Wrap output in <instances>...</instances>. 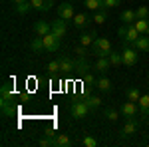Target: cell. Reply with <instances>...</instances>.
<instances>
[{"label": "cell", "mask_w": 149, "mask_h": 147, "mask_svg": "<svg viewBox=\"0 0 149 147\" xmlns=\"http://www.w3.org/2000/svg\"><path fill=\"white\" fill-rule=\"evenodd\" d=\"M119 115H121V113L117 111L115 107H107V109H105V117H107L109 121H117V119H119Z\"/></svg>", "instance_id": "29"}, {"label": "cell", "mask_w": 149, "mask_h": 147, "mask_svg": "<svg viewBox=\"0 0 149 147\" xmlns=\"http://www.w3.org/2000/svg\"><path fill=\"white\" fill-rule=\"evenodd\" d=\"M40 145L42 147H54V137H42L40 139Z\"/></svg>", "instance_id": "38"}, {"label": "cell", "mask_w": 149, "mask_h": 147, "mask_svg": "<svg viewBox=\"0 0 149 147\" xmlns=\"http://www.w3.org/2000/svg\"><path fill=\"white\" fill-rule=\"evenodd\" d=\"M117 36L121 38V42H125V44H135L137 42L139 30L133 26V24H123V26H119V30H117Z\"/></svg>", "instance_id": "1"}, {"label": "cell", "mask_w": 149, "mask_h": 147, "mask_svg": "<svg viewBox=\"0 0 149 147\" xmlns=\"http://www.w3.org/2000/svg\"><path fill=\"white\" fill-rule=\"evenodd\" d=\"M107 58H109V64H111L113 68H119V66L123 64V56H121V52H113V50H111Z\"/></svg>", "instance_id": "22"}, {"label": "cell", "mask_w": 149, "mask_h": 147, "mask_svg": "<svg viewBox=\"0 0 149 147\" xmlns=\"http://www.w3.org/2000/svg\"><path fill=\"white\" fill-rule=\"evenodd\" d=\"M74 6L70 4V2H62L60 6H58V18H64V20H74Z\"/></svg>", "instance_id": "9"}, {"label": "cell", "mask_w": 149, "mask_h": 147, "mask_svg": "<svg viewBox=\"0 0 149 147\" xmlns=\"http://www.w3.org/2000/svg\"><path fill=\"white\" fill-rule=\"evenodd\" d=\"M115 6H119V0H103L102 10H109V8H115Z\"/></svg>", "instance_id": "37"}, {"label": "cell", "mask_w": 149, "mask_h": 147, "mask_svg": "<svg viewBox=\"0 0 149 147\" xmlns=\"http://www.w3.org/2000/svg\"><path fill=\"white\" fill-rule=\"evenodd\" d=\"M0 93H2V102H12L14 91H12V84H10V82H4V84H2V90H0Z\"/></svg>", "instance_id": "15"}, {"label": "cell", "mask_w": 149, "mask_h": 147, "mask_svg": "<svg viewBox=\"0 0 149 147\" xmlns=\"http://www.w3.org/2000/svg\"><path fill=\"white\" fill-rule=\"evenodd\" d=\"M42 40H44V50L46 52H58L60 50V38L58 36H54L52 32L50 34H46V36H42Z\"/></svg>", "instance_id": "7"}, {"label": "cell", "mask_w": 149, "mask_h": 147, "mask_svg": "<svg viewBox=\"0 0 149 147\" xmlns=\"http://www.w3.org/2000/svg\"><path fill=\"white\" fill-rule=\"evenodd\" d=\"M72 22H74V26H76V28H86V26H88V22H92V20H90V16H88V14H76Z\"/></svg>", "instance_id": "17"}, {"label": "cell", "mask_w": 149, "mask_h": 147, "mask_svg": "<svg viewBox=\"0 0 149 147\" xmlns=\"http://www.w3.org/2000/svg\"><path fill=\"white\" fill-rule=\"evenodd\" d=\"M52 32V24L50 22H44V20H38L34 24V34L36 36H46Z\"/></svg>", "instance_id": "11"}, {"label": "cell", "mask_w": 149, "mask_h": 147, "mask_svg": "<svg viewBox=\"0 0 149 147\" xmlns=\"http://www.w3.org/2000/svg\"><path fill=\"white\" fill-rule=\"evenodd\" d=\"M70 111H72V117L84 119V117H88V113H90V105L86 102H74L72 107H70Z\"/></svg>", "instance_id": "4"}, {"label": "cell", "mask_w": 149, "mask_h": 147, "mask_svg": "<svg viewBox=\"0 0 149 147\" xmlns=\"http://www.w3.org/2000/svg\"><path fill=\"white\" fill-rule=\"evenodd\" d=\"M58 62H60V72H64V74H70L76 70V60H72L70 56H60Z\"/></svg>", "instance_id": "10"}, {"label": "cell", "mask_w": 149, "mask_h": 147, "mask_svg": "<svg viewBox=\"0 0 149 147\" xmlns=\"http://www.w3.org/2000/svg\"><path fill=\"white\" fill-rule=\"evenodd\" d=\"M133 46L137 48L139 52H149V36H147V34L139 36V38H137V42H135Z\"/></svg>", "instance_id": "20"}, {"label": "cell", "mask_w": 149, "mask_h": 147, "mask_svg": "<svg viewBox=\"0 0 149 147\" xmlns=\"http://www.w3.org/2000/svg\"><path fill=\"white\" fill-rule=\"evenodd\" d=\"M139 129V121L137 117H129V119H125V123H123V127H121V137H131L135 135Z\"/></svg>", "instance_id": "5"}, {"label": "cell", "mask_w": 149, "mask_h": 147, "mask_svg": "<svg viewBox=\"0 0 149 147\" xmlns=\"http://www.w3.org/2000/svg\"><path fill=\"white\" fill-rule=\"evenodd\" d=\"M133 26L139 30V34H147L149 36V18H137Z\"/></svg>", "instance_id": "16"}, {"label": "cell", "mask_w": 149, "mask_h": 147, "mask_svg": "<svg viewBox=\"0 0 149 147\" xmlns=\"http://www.w3.org/2000/svg\"><path fill=\"white\" fill-rule=\"evenodd\" d=\"M84 84H86L88 88H93V86L97 84V79L93 78V74H90V72H88V74H84Z\"/></svg>", "instance_id": "32"}, {"label": "cell", "mask_w": 149, "mask_h": 147, "mask_svg": "<svg viewBox=\"0 0 149 147\" xmlns=\"http://www.w3.org/2000/svg\"><path fill=\"white\" fill-rule=\"evenodd\" d=\"M92 52L95 58H105L111 52V44L107 38H95V42L92 44Z\"/></svg>", "instance_id": "2"}, {"label": "cell", "mask_w": 149, "mask_h": 147, "mask_svg": "<svg viewBox=\"0 0 149 147\" xmlns=\"http://www.w3.org/2000/svg\"><path fill=\"white\" fill-rule=\"evenodd\" d=\"M137 103H139V113L141 115H149V93H143Z\"/></svg>", "instance_id": "18"}, {"label": "cell", "mask_w": 149, "mask_h": 147, "mask_svg": "<svg viewBox=\"0 0 149 147\" xmlns=\"http://www.w3.org/2000/svg\"><path fill=\"white\" fill-rule=\"evenodd\" d=\"M95 88L100 91H111V82L107 78H100L97 79V84H95Z\"/></svg>", "instance_id": "24"}, {"label": "cell", "mask_w": 149, "mask_h": 147, "mask_svg": "<svg viewBox=\"0 0 149 147\" xmlns=\"http://www.w3.org/2000/svg\"><path fill=\"white\" fill-rule=\"evenodd\" d=\"M66 32H68V20H64V18H58V20H54L52 22V34L58 36L60 40L66 36Z\"/></svg>", "instance_id": "8"}, {"label": "cell", "mask_w": 149, "mask_h": 147, "mask_svg": "<svg viewBox=\"0 0 149 147\" xmlns=\"http://www.w3.org/2000/svg\"><path fill=\"white\" fill-rule=\"evenodd\" d=\"M135 16L137 18H149V8L147 6H139L137 10H135Z\"/></svg>", "instance_id": "36"}, {"label": "cell", "mask_w": 149, "mask_h": 147, "mask_svg": "<svg viewBox=\"0 0 149 147\" xmlns=\"http://www.w3.org/2000/svg\"><path fill=\"white\" fill-rule=\"evenodd\" d=\"M95 38H97L95 30H92V32H84V34L80 36V44H84V46H92L93 42H95Z\"/></svg>", "instance_id": "19"}, {"label": "cell", "mask_w": 149, "mask_h": 147, "mask_svg": "<svg viewBox=\"0 0 149 147\" xmlns=\"http://www.w3.org/2000/svg\"><path fill=\"white\" fill-rule=\"evenodd\" d=\"M121 56H123V64L125 66H135L139 58V50L133 44H127L123 50H121Z\"/></svg>", "instance_id": "3"}, {"label": "cell", "mask_w": 149, "mask_h": 147, "mask_svg": "<svg viewBox=\"0 0 149 147\" xmlns=\"http://www.w3.org/2000/svg\"><path fill=\"white\" fill-rule=\"evenodd\" d=\"M30 48L34 52H44V40H42V36H36L34 40H32V44H30Z\"/></svg>", "instance_id": "27"}, {"label": "cell", "mask_w": 149, "mask_h": 147, "mask_svg": "<svg viewBox=\"0 0 149 147\" xmlns=\"http://www.w3.org/2000/svg\"><path fill=\"white\" fill-rule=\"evenodd\" d=\"M119 113L125 117V119H129V117H137L139 113V105L135 102H131V100H127L121 107H119Z\"/></svg>", "instance_id": "6"}, {"label": "cell", "mask_w": 149, "mask_h": 147, "mask_svg": "<svg viewBox=\"0 0 149 147\" xmlns=\"http://www.w3.org/2000/svg\"><path fill=\"white\" fill-rule=\"evenodd\" d=\"M32 8L38 12H48L52 6H54V0H30Z\"/></svg>", "instance_id": "12"}, {"label": "cell", "mask_w": 149, "mask_h": 147, "mask_svg": "<svg viewBox=\"0 0 149 147\" xmlns=\"http://www.w3.org/2000/svg\"><path fill=\"white\" fill-rule=\"evenodd\" d=\"M81 145H86V147H97V139L92 135H86L84 139H81Z\"/></svg>", "instance_id": "34"}, {"label": "cell", "mask_w": 149, "mask_h": 147, "mask_svg": "<svg viewBox=\"0 0 149 147\" xmlns=\"http://www.w3.org/2000/svg\"><path fill=\"white\" fill-rule=\"evenodd\" d=\"M105 18H107V10H97V12H95V16H93V22H95V24H103V22H105Z\"/></svg>", "instance_id": "30"}, {"label": "cell", "mask_w": 149, "mask_h": 147, "mask_svg": "<svg viewBox=\"0 0 149 147\" xmlns=\"http://www.w3.org/2000/svg\"><path fill=\"white\" fill-rule=\"evenodd\" d=\"M28 10H32L30 0H26V2H22V4H18V6H16V12H18V14H26Z\"/></svg>", "instance_id": "31"}, {"label": "cell", "mask_w": 149, "mask_h": 147, "mask_svg": "<svg viewBox=\"0 0 149 147\" xmlns=\"http://www.w3.org/2000/svg\"><path fill=\"white\" fill-rule=\"evenodd\" d=\"M88 46H84V44H80V46H76L74 48V54L78 58H88V50H86Z\"/></svg>", "instance_id": "33"}, {"label": "cell", "mask_w": 149, "mask_h": 147, "mask_svg": "<svg viewBox=\"0 0 149 147\" xmlns=\"http://www.w3.org/2000/svg\"><path fill=\"white\" fill-rule=\"evenodd\" d=\"M86 103L90 105V109H95V107L102 105V98H100V95H88V98H86Z\"/></svg>", "instance_id": "26"}, {"label": "cell", "mask_w": 149, "mask_h": 147, "mask_svg": "<svg viewBox=\"0 0 149 147\" xmlns=\"http://www.w3.org/2000/svg\"><path fill=\"white\" fill-rule=\"evenodd\" d=\"M76 70H78V72H81V74H88L92 68L86 64V58H76Z\"/></svg>", "instance_id": "25"}, {"label": "cell", "mask_w": 149, "mask_h": 147, "mask_svg": "<svg viewBox=\"0 0 149 147\" xmlns=\"http://www.w3.org/2000/svg\"><path fill=\"white\" fill-rule=\"evenodd\" d=\"M109 58L105 56V58H97V62H95V66H93V70L95 72H100V74H105L107 70H109Z\"/></svg>", "instance_id": "14"}, {"label": "cell", "mask_w": 149, "mask_h": 147, "mask_svg": "<svg viewBox=\"0 0 149 147\" xmlns=\"http://www.w3.org/2000/svg\"><path fill=\"white\" fill-rule=\"evenodd\" d=\"M119 20L123 24H133L135 20H137V16H135V10H123L121 14H119Z\"/></svg>", "instance_id": "21"}, {"label": "cell", "mask_w": 149, "mask_h": 147, "mask_svg": "<svg viewBox=\"0 0 149 147\" xmlns=\"http://www.w3.org/2000/svg\"><path fill=\"white\" fill-rule=\"evenodd\" d=\"M84 6H86L88 10H92V12H97V10H102L103 0H84Z\"/></svg>", "instance_id": "23"}, {"label": "cell", "mask_w": 149, "mask_h": 147, "mask_svg": "<svg viewBox=\"0 0 149 147\" xmlns=\"http://www.w3.org/2000/svg\"><path fill=\"white\" fill-rule=\"evenodd\" d=\"M46 70L50 72V74H58V72H60V62H58V60H52V62L48 64Z\"/></svg>", "instance_id": "35"}, {"label": "cell", "mask_w": 149, "mask_h": 147, "mask_svg": "<svg viewBox=\"0 0 149 147\" xmlns=\"http://www.w3.org/2000/svg\"><path fill=\"white\" fill-rule=\"evenodd\" d=\"M147 127H149V115H147Z\"/></svg>", "instance_id": "40"}, {"label": "cell", "mask_w": 149, "mask_h": 147, "mask_svg": "<svg viewBox=\"0 0 149 147\" xmlns=\"http://www.w3.org/2000/svg\"><path fill=\"white\" fill-rule=\"evenodd\" d=\"M12 2H14V4L18 6V4H22V2H26V0H12Z\"/></svg>", "instance_id": "39"}, {"label": "cell", "mask_w": 149, "mask_h": 147, "mask_svg": "<svg viewBox=\"0 0 149 147\" xmlns=\"http://www.w3.org/2000/svg\"><path fill=\"white\" fill-rule=\"evenodd\" d=\"M125 93H127V100H131V102H135V103H137L139 98H141V93H139L137 88H127Z\"/></svg>", "instance_id": "28"}, {"label": "cell", "mask_w": 149, "mask_h": 147, "mask_svg": "<svg viewBox=\"0 0 149 147\" xmlns=\"http://www.w3.org/2000/svg\"><path fill=\"white\" fill-rule=\"evenodd\" d=\"M72 145H74V141L66 133H58L54 137V147H72Z\"/></svg>", "instance_id": "13"}]
</instances>
